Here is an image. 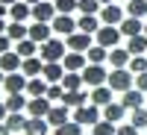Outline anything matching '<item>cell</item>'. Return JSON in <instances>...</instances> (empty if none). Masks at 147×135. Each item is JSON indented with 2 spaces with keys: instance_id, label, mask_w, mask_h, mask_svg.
<instances>
[{
  "instance_id": "cell-1",
  "label": "cell",
  "mask_w": 147,
  "mask_h": 135,
  "mask_svg": "<svg viewBox=\"0 0 147 135\" xmlns=\"http://www.w3.org/2000/svg\"><path fill=\"white\" fill-rule=\"evenodd\" d=\"M132 79H136V73H132L129 68H115L112 73H109V88L124 94V91L132 88Z\"/></svg>"
},
{
  "instance_id": "cell-2",
  "label": "cell",
  "mask_w": 147,
  "mask_h": 135,
  "mask_svg": "<svg viewBox=\"0 0 147 135\" xmlns=\"http://www.w3.org/2000/svg\"><path fill=\"white\" fill-rule=\"evenodd\" d=\"M82 79H85V85L97 88V85H106V82H109V73H106V68H103V65L88 62V65L82 68Z\"/></svg>"
},
{
  "instance_id": "cell-3",
  "label": "cell",
  "mask_w": 147,
  "mask_h": 135,
  "mask_svg": "<svg viewBox=\"0 0 147 135\" xmlns=\"http://www.w3.org/2000/svg\"><path fill=\"white\" fill-rule=\"evenodd\" d=\"M65 41H59V38H47L44 44H41V59L44 62H62L65 59Z\"/></svg>"
},
{
  "instance_id": "cell-4",
  "label": "cell",
  "mask_w": 147,
  "mask_h": 135,
  "mask_svg": "<svg viewBox=\"0 0 147 135\" xmlns=\"http://www.w3.org/2000/svg\"><path fill=\"white\" fill-rule=\"evenodd\" d=\"M121 27H112V24H103L100 30L94 32V38H97V44H103V47H109V50H112V47H118V41H121Z\"/></svg>"
},
{
  "instance_id": "cell-5",
  "label": "cell",
  "mask_w": 147,
  "mask_h": 135,
  "mask_svg": "<svg viewBox=\"0 0 147 135\" xmlns=\"http://www.w3.org/2000/svg\"><path fill=\"white\" fill-rule=\"evenodd\" d=\"M74 120L82 126H94L100 120V112H97V103H85V106H77L74 109Z\"/></svg>"
},
{
  "instance_id": "cell-6",
  "label": "cell",
  "mask_w": 147,
  "mask_h": 135,
  "mask_svg": "<svg viewBox=\"0 0 147 135\" xmlns=\"http://www.w3.org/2000/svg\"><path fill=\"white\" fill-rule=\"evenodd\" d=\"M50 109H53V100H50L47 94H41V97H30V103H27L30 118H47V115H50Z\"/></svg>"
},
{
  "instance_id": "cell-7",
  "label": "cell",
  "mask_w": 147,
  "mask_h": 135,
  "mask_svg": "<svg viewBox=\"0 0 147 135\" xmlns=\"http://www.w3.org/2000/svg\"><path fill=\"white\" fill-rule=\"evenodd\" d=\"M27 82H30V77L27 73H18V71H12V73H6V79H3V85H6V91L9 94H21V91H27Z\"/></svg>"
},
{
  "instance_id": "cell-8",
  "label": "cell",
  "mask_w": 147,
  "mask_h": 135,
  "mask_svg": "<svg viewBox=\"0 0 147 135\" xmlns=\"http://www.w3.org/2000/svg\"><path fill=\"white\" fill-rule=\"evenodd\" d=\"M65 44H68V50L85 53V50L91 47V32H82V30H77V32H71L68 38H65Z\"/></svg>"
},
{
  "instance_id": "cell-9",
  "label": "cell",
  "mask_w": 147,
  "mask_h": 135,
  "mask_svg": "<svg viewBox=\"0 0 147 135\" xmlns=\"http://www.w3.org/2000/svg\"><path fill=\"white\" fill-rule=\"evenodd\" d=\"M50 24H53V32H62L65 38H68L71 32H77V30H80V27H77V21H74L71 15H65V12H59V15H56Z\"/></svg>"
},
{
  "instance_id": "cell-10",
  "label": "cell",
  "mask_w": 147,
  "mask_h": 135,
  "mask_svg": "<svg viewBox=\"0 0 147 135\" xmlns=\"http://www.w3.org/2000/svg\"><path fill=\"white\" fill-rule=\"evenodd\" d=\"M30 38L38 41V44H44L47 38H53V24H47V21H35L32 27H30Z\"/></svg>"
},
{
  "instance_id": "cell-11",
  "label": "cell",
  "mask_w": 147,
  "mask_h": 135,
  "mask_svg": "<svg viewBox=\"0 0 147 135\" xmlns=\"http://www.w3.org/2000/svg\"><path fill=\"white\" fill-rule=\"evenodd\" d=\"M56 15H59V12H56V3H44V0H41V3L32 6V18H35V21H47V24H50Z\"/></svg>"
},
{
  "instance_id": "cell-12",
  "label": "cell",
  "mask_w": 147,
  "mask_h": 135,
  "mask_svg": "<svg viewBox=\"0 0 147 135\" xmlns=\"http://www.w3.org/2000/svg\"><path fill=\"white\" fill-rule=\"evenodd\" d=\"M47 120H50V126H62V124H68V120H71V106H65V103L53 106L50 115H47Z\"/></svg>"
},
{
  "instance_id": "cell-13",
  "label": "cell",
  "mask_w": 147,
  "mask_h": 135,
  "mask_svg": "<svg viewBox=\"0 0 147 135\" xmlns=\"http://www.w3.org/2000/svg\"><path fill=\"white\" fill-rule=\"evenodd\" d=\"M100 18H103V24H112V27H118V24L124 21L127 15H124V9H118L115 3H106V6L100 9Z\"/></svg>"
},
{
  "instance_id": "cell-14",
  "label": "cell",
  "mask_w": 147,
  "mask_h": 135,
  "mask_svg": "<svg viewBox=\"0 0 147 135\" xmlns=\"http://www.w3.org/2000/svg\"><path fill=\"white\" fill-rule=\"evenodd\" d=\"M24 65V56L18 53V50H9V53H0V68H3L6 73H12V71H18Z\"/></svg>"
},
{
  "instance_id": "cell-15",
  "label": "cell",
  "mask_w": 147,
  "mask_h": 135,
  "mask_svg": "<svg viewBox=\"0 0 147 135\" xmlns=\"http://www.w3.org/2000/svg\"><path fill=\"white\" fill-rule=\"evenodd\" d=\"M41 77H44L47 82H62V77H65V65H59V62H44Z\"/></svg>"
},
{
  "instance_id": "cell-16",
  "label": "cell",
  "mask_w": 147,
  "mask_h": 135,
  "mask_svg": "<svg viewBox=\"0 0 147 135\" xmlns=\"http://www.w3.org/2000/svg\"><path fill=\"white\" fill-rule=\"evenodd\" d=\"M85 79H82V71H65V77H62V88L65 91H77L82 88Z\"/></svg>"
},
{
  "instance_id": "cell-17",
  "label": "cell",
  "mask_w": 147,
  "mask_h": 135,
  "mask_svg": "<svg viewBox=\"0 0 147 135\" xmlns=\"http://www.w3.org/2000/svg\"><path fill=\"white\" fill-rule=\"evenodd\" d=\"M62 62H65V71H82L85 65H88V56H85V53H77V50H71V53L62 59Z\"/></svg>"
},
{
  "instance_id": "cell-18",
  "label": "cell",
  "mask_w": 147,
  "mask_h": 135,
  "mask_svg": "<svg viewBox=\"0 0 147 135\" xmlns=\"http://www.w3.org/2000/svg\"><path fill=\"white\" fill-rule=\"evenodd\" d=\"M62 103H65V106H71V109H77V106H85V103H91V97L85 94L82 88H77V91H65Z\"/></svg>"
},
{
  "instance_id": "cell-19",
  "label": "cell",
  "mask_w": 147,
  "mask_h": 135,
  "mask_svg": "<svg viewBox=\"0 0 147 135\" xmlns=\"http://www.w3.org/2000/svg\"><path fill=\"white\" fill-rule=\"evenodd\" d=\"M9 15H12V21H27L32 15V6L27 3V0H15V3L9 6Z\"/></svg>"
},
{
  "instance_id": "cell-20",
  "label": "cell",
  "mask_w": 147,
  "mask_h": 135,
  "mask_svg": "<svg viewBox=\"0 0 147 135\" xmlns=\"http://www.w3.org/2000/svg\"><path fill=\"white\" fill-rule=\"evenodd\" d=\"M129 59H132V53L124 50V47H112V50H109V62H112V68H127Z\"/></svg>"
},
{
  "instance_id": "cell-21",
  "label": "cell",
  "mask_w": 147,
  "mask_h": 135,
  "mask_svg": "<svg viewBox=\"0 0 147 135\" xmlns=\"http://www.w3.org/2000/svg\"><path fill=\"white\" fill-rule=\"evenodd\" d=\"M118 27H121V32H124V35H138V32H144L141 18H132V15H127L124 21L118 24Z\"/></svg>"
},
{
  "instance_id": "cell-22",
  "label": "cell",
  "mask_w": 147,
  "mask_h": 135,
  "mask_svg": "<svg viewBox=\"0 0 147 135\" xmlns=\"http://www.w3.org/2000/svg\"><path fill=\"white\" fill-rule=\"evenodd\" d=\"M121 103H124L129 112H132V109H141V103H144V91H141V88H129V91H124V100H121Z\"/></svg>"
},
{
  "instance_id": "cell-23",
  "label": "cell",
  "mask_w": 147,
  "mask_h": 135,
  "mask_svg": "<svg viewBox=\"0 0 147 135\" xmlns=\"http://www.w3.org/2000/svg\"><path fill=\"white\" fill-rule=\"evenodd\" d=\"M21 71L27 73V77H41V71H44V62L38 56H27L24 59V65H21Z\"/></svg>"
},
{
  "instance_id": "cell-24",
  "label": "cell",
  "mask_w": 147,
  "mask_h": 135,
  "mask_svg": "<svg viewBox=\"0 0 147 135\" xmlns=\"http://www.w3.org/2000/svg\"><path fill=\"white\" fill-rule=\"evenodd\" d=\"M47 126H50V120L47 118H30L27 120V135H47Z\"/></svg>"
},
{
  "instance_id": "cell-25",
  "label": "cell",
  "mask_w": 147,
  "mask_h": 135,
  "mask_svg": "<svg viewBox=\"0 0 147 135\" xmlns=\"http://www.w3.org/2000/svg\"><path fill=\"white\" fill-rule=\"evenodd\" d=\"M47 82L44 77H30V82H27V94L30 97H41V94H47Z\"/></svg>"
},
{
  "instance_id": "cell-26",
  "label": "cell",
  "mask_w": 147,
  "mask_h": 135,
  "mask_svg": "<svg viewBox=\"0 0 147 135\" xmlns=\"http://www.w3.org/2000/svg\"><path fill=\"white\" fill-rule=\"evenodd\" d=\"M91 103H97V106H109L112 103V88H109V82L97 85V88L91 91Z\"/></svg>"
},
{
  "instance_id": "cell-27",
  "label": "cell",
  "mask_w": 147,
  "mask_h": 135,
  "mask_svg": "<svg viewBox=\"0 0 147 135\" xmlns=\"http://www.w3.org/2000/svg\"><path fill=\"white\" fill-rule=\"evenodd\" d=\"M127 50L132 56H138V53H147V35L138 32V35H129V41H127Z\"/></svg>"
},
{
  "instance_id": "cell-28",
  "label": "cell",
  "mask_w": 147,
  "mask_h": 135,
  "mask_svg": "<svg viewBox=\"0 0 147 135\" xmlns=\"http://www.w3.org/2000/svg\"><path fill=\"white\" fill-rule=\"evenodd\" d=\"M6 35L12 41H21V38H30V30L24 27V21H12L9 27H6Z\"/></svg>"
},
{
  "instance_id": "cell-29",
  "label": "cell",
  "mask_w": 147,
  "mask_h": 135,
  "mask_svg": "<svg viewBox=\"0 0 147 135\" xmlns=\"http://www.w3.org/2000/svg\"><path fill=\"white\" fill-rule=\"evenodd\" d=\"M124 112H127V106H124V103H109V106H103V118H106V120H112V124H118V120L124 118Z\"/></svg>"
},
{
  "instance_id": "cell-30",
  "label": "cell",
  "mask_w": 147,
  "mask_h": 135,
  "mask_svg": "<svg viewBox=\"0 0 147 135\" xmlns=\"http://www.w3.org/2000/svg\"><path fill=\"white\" fill-rule=\"evenodd\" d=\"M27 120H30V118H24L21 112H9V115H6V126H9L12 132H24V129H27Z\"/></svg>"
},
{
  "instance_id": "cell-31",
  "label": "cell",
  "mask_w": 147,
  "mask_h": 135,
  "mask_svg": "<svg viewBox=\"0 0 147 135\" xmlns=\"http://www.w3.org/2000/svg\"><path fill=\"white\" fill-rule=\"evenodd\" d=\"M85 56H88V62H94V65H103L106 59H109V47H103V44L88 47V50H85Z\"/></svg>"
},
{
  "instance_id": "cell-32",
  "label": "cell",
  "mask_w": 147,
  "mask_h": 135,
  "mask_svg": "<svg viewBox=\"0 0 147 135\" xmlns=\"http://www.w3.org/2000/svg\"><path fill=\"white\" fill-rule=\"evenodd\" d=\"M77 27H80L82 32H97V30H100V21H97V15H82V18L77 21Z\"/></svg>"
},
{
  "instance_id": "cell-33",
  "label": "cell",
  "mask_w": 147,
  "mask_h": 135,
  "mask_svg": "<svg viewBox=\"0 0 147 135\" xmlns=\"http://www.w3.org/2000/svg\"><path fill=\"white\" fill-rule=\"evenodd\" d=\"M91 135H118V126H112V120H97V124L91 126Z\"/></svg>"
},
{
  "instance_id": "cell-34",
  "label": "cell",
  "mask_w": 147,
  "mask_h": 135,
  "mask_svg": "<svg viewBox=\"0 0 147 135\" xmlns=\"http://www.w3.org/2000/svg\"><path fill=\"white\" fill-rule=\"evenodd\" d=\"M27 97H24V91L21 94H9V100H6V106H9V112H24L27 109Z\"/></svg>"
},
{
  "instance_id": "cell-35",
  "label": "cell",
  "mask_w": 147,
  "mask_h": 135,
  "mask_svg": "<svg viewBox=\"0 0 147 135\" xmlns=\"http://www.w3.org/2000/svg\"><path fill=\"white\" fill-rule=\"evenodd\" d=\"M127 15L144 18V15H147V0H129V3H127Z\"/></svg>"
},
{
  "instance_id": "cell-36",
  "label": "cell",
  "mask_w": 147,
  "mask_h": 135,
  "mask_svg": "<svg viewBox=\"0 0 147 135\" xmlns=\"http://www.w3.org/2000/svg\"><path fill=\"white\" fill-rule=\"evenodd\" d=\"M56 135H82V124H77V120H68V124H62V126H56Z\"/></svg>"
},
{
  "instance_id": "cell-37",
  "label": "cell",
  "mask_w": 147,
  "mask_h": 135,
  "mask_svg": "<svg viewBox=\"0 0 147 135\" xmlns=\"http://www.w3.org/2000/svg\"><path fill=\"white\" fill-rule=\"evenodd\" d=\"M35 47H38V41H32V38H21L15 50H18L24 59H27V56H35Z\"/></svg>"
},
{
  "instance_id": "cell-38",
  "label": "cell",
  "mask_w": 147,
  "mask_h": 135,
  "mask_svg": "<svg viewBox=\"0 0 147 135\" xmlns=\"http://www.w3.org/2000/svg\"><path fill=\"white\" fill-rule=\"evenodd\" d=\"M127 68H129L132 73H144V71H147V56H144V53H138V56H132Z\"/></svg>"
},
{
  "instance_id": "cell-39",
  "label": "cell",
  "mask_w": 147,
  "mask_h": 135,
  "mask_svg": "<svg viewBox=\"0 0 147 135\" xmlns=\"http://www.w3.org/2000/svg\"><path fill=\"white\" fill-rule=\"evenodd\" d=\"M100 9H103L100 0H80V12H82V15H97Z\"/></svg>"
},
{
  "instance_id": "cell-40",
  "label": "cell",
  "mask_w": 147,
  "mask_h": 135,
  "mask_svg": "<svg viewBox=\"0 0 147 135\" xmlns=\"http://www.w3.org/2000/svg\"><path fill=\"white\" fill-rule=\"evenodd\" d=\"M47 97H50L53 103H62V97H65V88H62V82H50V85H47Z\"/></svg>"
},
{
  "instance_id": "cell-41",
  "label": "cell",
  "mask_w": 147,
  "mask_h": 135,
  "mask_svg": "<svg viewBox=\"0 0 147 135\" xmlns=\"http://www.w3.org/2000/svg\"><path fill=\"white\" fill-rule=\"evenodd\" d=\"M74 9H80V0H56V12H65V15H71Z\"/></svg>"
},
{
  "instance_id": "cell-42",
  "label": "cell",
  "mask_w": 147,
  "mask_h": 135,
  "mask_svg": "<svg viewBox=\"0 0 147 135\" xmlns=\"http://www.w3.org/2000/svg\"><path fill=\"white\" fill-rule=\"evenodd\" d=\"M132 124H136L138 129L147 126V109H132Z\"/></svg>"
},
{
  "instance_id": "cell-43",
  "label": "cell",
  "mask_w": 147,
  "mask_h": 135,
  "mask_svg": "<svg viewBox=\"0 0 147 135\" xmlns=\"http://www.w3.org/2000/svg\"><path fill=\"white\" fill-rule=\"evenodd\" d=\"M118 135H138V126H136V124H132V120H129V124L118 126Z\"/></svg>"
},
{
  "instance_id": "cell-44",
  "label": "cell",
  "mask_w": 147,
  "mask_h": 135,
  "mask_svg": "<svg viewBox=\"0 0 147 135\" xmlns=\"http://www.w3.org/2000/svg\"><path fill=\"white\" fill-rule=\"evenodd\" d=\"M9 50H12V38L6 32H0V53H9Z\"/></svg>"
},
{
  "instance_id": "cell-45",
  "label": "cell",
  "mask_w": 147,
  "mask_h": 135,
  "mask_svg": "<svg viewBox=\"0 0 147 135\" xmlns=\"http://www.w3.org/2000/svg\"><path fill=\"white\" fill-rule=\"evenodd\" d=\"M136 88L147 91V71H144V73H136Z\"/></svg>"
},
{
  "instance_id": "cell-46",
  "label": "cell",
  "mask_w": 147,
  "mask_h": 135,
  "mask_svg": "<svg viewBox=\"0 0 147 135\" xmlns=\"http://www.w3.org/2000/svg\"><path fill=\"white\" fill-rule=\"evenodd\" d=\"M6 115H9V106H6V103H0V120H6Z\"/></svg>"
},
{
  "instance_id": "cell-47",
  "label": "cell",
  "mask_w": 147,
  "mask_h": 135,
  "mask_svg": "<svg viewBox=\"0 0 147 135\" xmlns=\"http://www.w3.org/2000/svg\"><path fill=\"white\" fill-rule=\"evenodd\" d=\"M9 132H12V129L6 126V120H0V135H9Z\"/></svg>"
},
{
  "instance_id": "cell-48",
  "label": "cell",
  "mask_w": 147,
  "mask_h": 135,
  "mask_svg": "<svg viewBox=\"0 0 147 135\" xmlns=\"http://www.w3.org/2000/svg\"><path fill=\"white\" fill-rule=\"evenodd\" d=\"M6 12H9V6L3 3V0H0V18H3V15H6Z\"/></svg>"
},
{
  "instance_id": "cell-49",
  "label": "cell",
  "mask_w": 147,
  "mask_h": 135,
  "mask_svg": "<svg viewBox=\"0 0 147 135\" xmlns=\"http://www.w3.org/2000/svg\"><path fill=\"white\" fill-rule=\"evenodd\" d=\"M6 27H9V24H6L3 18H0V32H6Z\"/></svg>"
},
{
  "instance_id": "cell-50",
  "label": "cell",
  "mask_w": 147,
  "mask_h": 135,
  "mask_svg": "<svg viewBox=\"0 0 147 135\" xmlns=\"http://www.w3.org/2000/svg\"><path fill=\"white\" fill-rule=\"evenodd\" d=\"M3 79H6V71H3V68H0V82H3Z\"/></svg>"
},
{
  "instance_id": "cell-51",
  "label": "cell",
  "mask_w": 147,
  "mask_h": 135,
  "mask_svg": "<svg viewBox=\"0 0 147 135\" xmlns=\"http://www.w3.org/2000/svg\"><path fill=\"white\" fill-rule=\"evenodd\" d=\"M27 3H30V6H35V3H41V0H27Z\"/></svg>"
},
{
  "instance_id": "cell-52",
  "label": "cell",
  "mask_w": 147,
  "mask_h": 135,
  "mask_svg": "<svg viewBox=\"0 0 147 135\" xmlns=\"http://www.w3.org/2000/svg\"><path fill=\"white\" fill-rule=\"evenodd\" d=\"M100 3H103V6H106V3H115V0H100Z\"/></svg>"
},
{
  "instance_id": "cell-53",
  "label": "cell",
  "mask_w": 147,
  "mask_h": 135,
  "mask_svg": "<svg viewBox=\"0 0 147 135\" xmlns=\"http://www.w3.org/2000/svg\"><path fill=\"white\" fill-rule=\"evenodd\" d=\"M3 3H6V6H12V3H15V0H3Z\"/></svg>"
},
{
  "instance_id": "cell-54",
  "label": "cell",
  "mask_w": 147,
  "mask_h": 135,
  "mask_svg": "<svg viewBox=\"0 0 147 135\" xmlns=\"http://www.w3.org/2000/svg\"><path fill=\"white\" fill-rule=\"evenodd\" d=\"M144 35H147V27H144Z\"/></svg>"
}]
</instances>
